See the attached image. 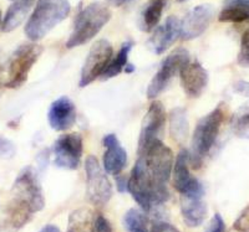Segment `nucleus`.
<instances>
[{"label": "nucleus", "instance_id": "f03ea898", "mask_svg": "<svg viewBox=\"0 0 249 232\" xmlns=\"http://www.w3.org/2000/svg\"><path fill=\"white\" fill-rule=\"evenodd\" d=\"M128 193L144 213H151L170 199L167 185L157 181L148 173L141 158L137 159L128 178Z\"/></svg>", "mask_w": 249, "mask_h": 232}, {"label": "nucleus", "instance_id": "b1692460", "mask_svg": "<svg viewBox=\"0 0 249 232\" xmlns=\"http://www.w3.org/2000/svg\"><path fill=\"white\" fill-rule=\"evenodd\" d=\"M95 216L89 209H77L69 216L68 232H96Z\"/></svg>", "mask_w": 249, "mask_h": 232}, {"label": "nucleus", "instance_id": "c756f323", "mask_svg": "<svg viewBox=\"0 0 249 232\" xmlns=\"http://www.w3.org/2000/svg\"><path fill=\"white\" fill-rule=\"evenodd\" d=\"M15 155V145L9 139L0 137V156L5 159H12Z\"/></svg>", "mask_w": 249, "mask_h": 232}, {"label": "nucleus", "instance_id": "6ab92c4d", "mask_svg": "<svg viewBox=\"0 0 249 232\" xmlns=\"http://www.w3.org/2000/svg\"><path fill=\"white\" fill-rule=\"evenodd\" d=\"M181 214L188 227H198L207 216L203 195H181Z\"/></svg>", "mask_w": 249, "mask_h": 232}, {"label": "nucleus", "instance_id": "4c0bfd02", "mask_svg": "<svg viewBox=\"0 0 249 232\" xmlns=\"http://www.w3.org/2000/svg\"><path fill=\"white\" fill-rule=\"evenodd\" d=\"M1 24H3V19H1V12H0V29H1Z\"/></svg>", "mask_w": 249, "mask_h": 232}, {"label": "nucleus", "instance_id": "f8f14e48", "mask_svg": "<svg viewBox=\"0 0 249 232\" xmlns=\"http://www.w3.org/2000/svg\"><path fill=\"white\" fill-rule=\"evenodd\" d=\"M190 153L186 149L181 150L173 164V186L181 195H203L204 187L201 181L192 176L190 169Z\"/></svg>", "mask_w": 249, "mask_h": 232}, {"label": "nucleus", "instance_id": "2f4dec72", "mask_svg": "<svg viewBox=\"0 0 249 232\" xmlns=\"http://www.w3.org/2000/svg\"><path fill=\"white\" fill-rule=\"evenodd\" d=\"M95 226H96V232H112V227L108 220L102 215L96 216L95 218Z\"/></svg>", "mask_w": 249, "mask_h": 232}, {"label": "nucleus", "instance_id": "ea45409f", "mask_svg": "<svg viewBox=\"0 0 249 232\" xmlns=\"http://www.w3.org/2000/svg\"><path fill=\"white\" fill-rule=\"evenodd\" d=\"M0 77H1V74H0Z\"/></svg>", "mask_w": 249, "mask_h": 232}, {"label": "nucleus", "instance_id": "473e14b6", "mask_svg": "<svg viewBox=\"0 0 249 232\" xmlns=\"http://www.w3.org/2000/svg\"><path fill=\"white\" fill-rule=\"evenodd\" d=\"M151 232H179L178 230L176 229L175 226H172L168 222H164V221H157L152 225V229Z\"/></svg>", "mask_w": 249, "mask_h": 232}, {"label": "nucleus", "instance_id": "6e6552de", "mask_svg": "<svg viewBox=\"0 0 249 232\" xmlns=\"http://www.w3.org/2000/svg\"><path fill=\"white\" fill-rule=\"evenodd\" d=\"M190 54L186 48L178 47L171 52L166 59L162 61L161 67L156 72L155 76L151 79L147 87V97L150 99H155L156 97L163 92L171 83L173 77L179 75L182 68L190 62Z\"/></svg>", "mask_w": 249, "mask_h": 232}, {"label": "nucleus", "instance_id": "7ed1b4c3", "mask_svg": "<svg viewBox=\"0 0 249 232\" xmlns=\"http://www.w3.org/2000/svg\"><path fill=\"white\" fill-rule=\"evenodd\" d=\"M70 12L69 0H37L34 12L31 13L25 24V35L30 41L36 43L64 21Z\"/></svg>", "mask_w": 249, "mask_h": 232}, {"label": "nucleus", "instance_id": "72a5a7b5", "mask_svg": "<svg viewBox=\"0 0 249 232\" xmlns=\"http://www.w3.org/2000/svg\"><path fill=\"white\" fill-rule=\"evenodd\" d=\"M116 187L120 193H126L128 191V178L124 175H116Z\"/></svg>", "mask_w": 249, "mask_h": 232}, {"label": "nucleus", "instance_id": "9b49d317", "mask_svg": "<svg viewBox=\"0 0 249 232\" xmlns=\"http://www.w3.org/2000/svg\"><path fill=\"white\" fill-rule=\"evenodd\" d=\"M54 164L57 168L75 170L80 167L84 152V142L79 133L62 134L51 148Z\"/></svg>", "mask_w": 249, "mask_h": 232}, {"label": "nucleus", "instance_id": "39448f33", "mask_svg": "<svg viewBox=\"0 0 249 232\" xmlns=\"http://www.w3.org/2000/svg\"><path fill=\"white\" fill-rule=\"evenodd\" d=\"M223 122L224 109L222 105L217 106L198 121L193 132L190 152V164L195 169L201 168L204 156L208 155L213 148Z\"/></svg>", "mask_w": 249, "mask_h": 232}, {"label": "nucleus", "instance_id": "393cba45", "mask_svg": "<svg viewBox=\"0 0 249 232\" xmlns=\"http://www.w3.org/2000/svg\"><path fill=\"white\" fill-rule=\"evenodd\" d=\"M132 47L133 43H131V41H126L124 44H122L121 48L119 50L116 56L111 59L110 63H108V66L106 67L104 74H102L101 79L113 78V77L119 76L124 71L128 63V55H130V51L132 50Z\"/></svg>", "mask_w": 249, "mask_h": 232}, {"label": "nucleus", "instance_id": "1a4fd4ad", "mask_svg": "<svg viewBox=\"0 0 249 232\" xmlns=\"http://www.w3.org/2000/svg\"><path fill=\"white\" fill-rule=\"evenodd\" d=\"M85 171L86 193L89 200L97 207L105 206L112 198V185L96 156L89 155L86 158Z\"/></svg>", "mask_w": 249, "mask_h": 232}, {"label": "nucleus", "instance_id": "412c9836", "mask_svg": "<svg viewBox=\"0 0 249 232\" xmlns=\"http://www.w3.org/2000/svg\"><path fill=\"white\" fill-rule=\"evenodd\" d=\"M218 20L235 24L249 21V0H226Z\"/></svg>", "mask_w": 249, "mask_h": 232}, {"label": "nucleus", "instance_id": "9d476101", "mask_svg": "<svg viewBox=\"0 0 249 232\" xmlns=\"http://www.w3.org/2000/svg\"><path fill=\"white\" fill-rule=\"evenodd\" d=\"M112 56V45L107 40L101 39L93 44L82 66L79 82L80 87H86L100 76H102Z\"/></svg>", "mask_w": 249, "mask_h": 232}, {"label": "nucleus", "instance_id": "7c9ffc66", "mask_svg": "<svg viewBox=\"0 0 249 232\" xmlns=\"http://www.w3.org/2000/svg\"><path fill=\"white\" fill-rule=\"evenodd\" d=\"M206 232H226V224L219 214H215L207 227Z\"/></svg>", "mask_w": 249, "mask_h": 232}, {"label": "nucleus", "instance_id": "4468645a", "mask_svg": "<svg viewBox=\"0 0 249 232\" xmlns=\"http://www.w3.org/2000/svg\"><path fill=\"white\" fill-rule=\"evenodd\" d=\"M166 123V110L160 101H153L148 107L147 113L142 121L141 133H140L139 150L144 148L155 139H161L162 130Z\"/></svg>", "mask_w": 249, "mask_h": 232}, {"label": "nucleus", "instance_id": "f3484780", "mask_svg": "<svg viewBox=\"0 0 249 232\" xmlns=\"http://www.w3.org/2000/svg\"><path fill=\"white\" fill-rule=\"evenodd\" d=\"M181 36V20L177 16H168L163 25L157 26L148 40V47L155 54L161 55Z\"/></svg>", "mask_w": 249, "mask_h": 232}, {"label": "nucleus", "instance_id": "bb28decb", "mask_svg": "<svg viewBox=\"0 0 249 232\" xmlns=\"http://www.w3.org/2000/svg\"><path fill=\"white\" fill-rule=\"evenodd\" d=\"M238 65L249 68V26L246 29L241 39V47L237 57Z\"/></svg>", "mask_w": 249, "mask_h": 232}, {"label": "nucleus", "instance_id": "a878e982", "mask_svg": "<svg viewBox=\"0 0 249 232\" xmlns=\"http://www.w3.org/2000/svg\"><path fill=\"white\" fill-rule=\"evenodd\" d=\"M124 226L127 232H148V220L143 211L130 209L124 216Z\"/></svg>", "mask_w": 249, "mask_h": 232}, {"label": "nucleus", "instance_id": "20e7f679", "mask_svg": "<svg viewBox=\"0 0 249 232\" xmlns=\"http://www.w3.org/2000/svg\"><path fill=\"white\" fill-rule=\"evenodd\" d=\"M111 16L110 8L100 1H93L82 8L75 17L74 28L66 41V47L74 48L88 44L105 28Z\"/></svg>", "mask_w": 249, "mask_h": 232}, {"label": "nucleus", "instance_id": "5701e85b", "mask_svg": "<svg viewBox=\"0 0 249 232\" xmlns=\"http://www.w3.org/2000/svg\"><path fill=\"white\" fill-rule=\"evenodd\" d=\"M188 118H187V112L181 107H177L171 110L170 114V133L172 139L178 144H183L188 137Z\"/></svg>", "mask_w": 249, "mask_h": 232}, {"label": "nucleus", "instance_id": "f257e3e1", "mask_svg": "<svg viewBox=\"0 0 249 232\" xmlns=\"http://www.w3.org/2000/svg\"><path fill=\"white\" fill-rule=\"evenodd\" d=\"M44 206L45 199L36 174L31 168H25L13 186V198L8 207L9 221L14 229H20Z\"/></svg>", "mask_w": 249, "mask_h": 232}, {"label": "nucleus", "instance_id": "0eeeda50", "mask_svg": "<svg viewBox=\"0 0 249 232\" xmlns=\"http://www.w3.org/2000/svg\"><path fill=\"white\" fill-rule=\"evenodd\" d=\"M139 158L143 160L148 173L156 180L167 185L172 175L175 156H173L172 150L164 144L161 139H155L141 150H139Z\"/></svg>", "mask_w": 249, "mask_h": 232}, {"label": "nucleus", "instance_id": "4be33fe9", "mask_svg": "<svg viewBox=\"0 0 249 232\" xmlns=\"http://www.w3.org/2000/svg\"><path fill=\"white\" fill-rule=\"evenodd\" d=\"M166 3L167 0H150L143 6L140 19V28L142 31L151 32L157 28L166 8Z\"/></svg>", "mask_w": 249, "mask_h": 232}, {"label": "nucleus", "instance_id": "a19ab883", "mask_svg": "<svg viewBox=\"0 0 249 232\" xmlns=\"http://www.w3.org/2000/svg\"><path fill=\"white\" fill-rule=\"evenodd\" d=\"M12 1H14V0H12Z\"/></svg>", "mask_w": 249, "mask_h": 232}, {"label": "nucleus", "instance_id": "e433bc0d", "mask_svg": "<svg viewBox=\"0 0 249 232\" xmlns=\"http://www.w3.org/2000/svg\"><path fill=\"white\" fill-rule=\"evenodd\" d=\"M39 232H61V231H60L59 227L55 226V225H46V226H44Z\"/></svg>", "mask_w": 249, "mask_h": 232}, {"label": "nucleus", "instance_id": "aec40b11", "mask_svg": "<svg viewBox=\"0 0 249 232\" xmlns=\"http://www.w3.org/2000/svg\"><path fill=\"white\" fill-rule=\"evenodd\" d=\"M34 3L35 0H14L4 16L1 30L4 32H10L19 28L29 15Z\"/></svg>", "mask_w": 249, "mask_h": 232}, {"label": "nucleus", "instance_id": "dca6fc26", "mask_svg": "<svg viewBox=\"0 0 249 232\" xmlns=\"http://www.w3.org/2000/svg\"><path fill=\"white\" fill-rule=\"evenodd\" d=\"M49 124L54 130L64 132L76 122V107L69 97L61 96L51 103L48 113Z\"/></svg>", "mask_w": 249, "mask_h": 232}, {"label": "nucleus", "instance_id": "a211bd4d", "mask_svg": "<svg viewBox=\"0 0 249 232\" xmlns=\"http://www.w3.org/2000/svg\"><path fill=\"white\" fill-rule=\"evenodd\" d=\"M102 144L106 148L102 159V167L106 173L115 176L119 175L127 164V152L115 134H106L102 139Z\"/></svg>", "mask_w": 249, "mask_h": 232}, {"label": "nucleus", "instance_id": "c9c22d12", "mask_svg": "<svg viewBox=\"0 0 249 232\" xmlns=\"http://www.w3.org/2000/svg\"><path fill=\"white\" fill-rule=\"evenodd\" d=\"M106 1H107V4H110V5L119 8V6H122L124 5V4L130 3L131 0H106Z\"/></svg>", "mask_w": 249, "mask_h": 232}, {"label": "nucleus", "instance_id": "c85d7f7f", "mask_svg": "<svg viewBox=\"0 0 249 232\" xmlns=\"http://www.w3.org/2000/svg\"><path fill=\"white\" fill-rule=\"evenodd\" d=\"M233 229L238 232H249V205L243 210V213L235 220Z\"/></svg>", "mask_w": 249, "mask_h": 232}, {"label": "nucleus", "instance_id": "cd10ccee", "mask_svg": "<svg viewBox=\"0 0 249 232\" xmlns=\"http://www.w3.org/2000/svg\"><path fill=\"white\" fill-rule=\"evenodd\" d=\"M233 130L238 137L249 139V110L235 118Z\"/></svg>", "mask_w": 249, "mask_h": 232}, {"label": "nucleus", "instance_id": "58836bf2", "mask_svg": "<svg viewBox=\"0 0 249 232\" xmlns=\"http://www.w3.org/2000/svg\"><path fill=\"white\" fill-rule=\"evenodd\" d=\"M178 1H184V0H178Z\"/></svg>", "mask_w": 249, "mask_h": 232}, {"label": "nucleus", "instance_id": "423d86ee", "mask_svg": "<svg viewBox=\"0 0 249 232\" xmlns=\"http://www.w3.org/2000/svg\"><path fill=\"white\" fill-rule=\"evenodd\" d=\"M41 54L43 47L33 41L20 45L8 61L5 79L3 81L4 87L12 90L21 87L26 82L29 72L36 63Z\"/></svg>", "mask_w": 249, "mask_h": 232}, {"label": "nucleus", "instance_id": "f704fd0d", "mask_svg": "<svg viewBox=\"0 0 249 232\" xmlns=\"http://www.w3.org/2000/svg\"><path fill=\"white\" fill-rule=\"evenodd\" d=\"M234 90L237 91L238 93L246 94V96H249V83L243 82V81H239L234 85Z\"/></svg>", "mask_w": 249, "mask_h": 232}, {"label": "nucleus", "instance_id": "ddd939ff", "mask_svg": "<svg viewBox=\"0 0 249 232\" xmlns=\"http://www.w3.org/2000/svg\"><path fill=\"white\" fill-rule=\"evenodd\" d=\"M214 17V9L212 5L195 6L184 15L181 21V37L186 41L197 39L206 31Z\"/></svg>", "mask_w": 249, "mask_h": 232}, {"label": "nucleus", "instance_id": "2eb2a0df", "mask_svg": "<svg viewBox=\"0 0 249 232\" xmlns=\"http://www.w3.org/2000/svg\"><path fill=\"white\" fill-rule=\"evenodd\" d=\"M181 86L184 93L191 98H198L208 86L210 76L206 68L198 62H188L179 72Z\"/></svg>", "mask_w": 249, "mask_h": 232}]
</instances>
